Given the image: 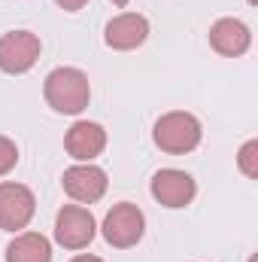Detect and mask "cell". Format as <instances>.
Instances as JSON below:
<instances>
[{
    "instance_id": "1",
    "label": "cell",
    "mask_w": 258,
    "mask_h": 262,
    "mask_svg": "<svg viewBox=\"0 0 258 262\" xmlns=\"http://www.w3.org/2000/svg\"><path fill=\"white\" fill-rule=\"evenodd\" d=\"M46 101L52 110L58 113H82L88 107V98H91V85H88V76L76 67H58L46 76Z\"/></svg>"
},
{
    "instance_id": "2",
    "label": "cell",
    "mask_w": 258,
    "mask_h": 262,
    "mask_svg": "<svg viewBox=\"0 0 258 262\" xmlns=\"http://www.w3.org/2000/svg\"><path fill=\"white\" fill-rule=\"evenodd\" d=\"M155 143L164 152H173V156L192 152L200 143V122L192 113H179V110L176 113H164L155 122Z\"/></svg>"
},
{
    "instance_id": "3",
    "label": "cell",
    "mask_w": 258,
    "mask_h": 262,
    "mask_svg": "<svg viewBox=\"0 0 258 262\" xmlns=\"http://www.w3.org/2000/svg\"><path fill=\"white\" fill-rule=\"evenodd\" d=\"M40 58V37L31 31H9L0 37V70L28 73Z\"/></svg>"
},
{
    "instance_id": "4",
    "label": "cell",
    "mask_w": 258,
    "mask_h": 262,
    "mask_svg": "<svg viewBox=\"0 0 258 262\" xmlns=\"http://www.w3.org/2000/svg\"><path fill=\"white\" fill-rule=\"evenodd\" d=\"M143 229H146V220H143L140 207L128 204V201L116 204L104 220V238L113 247H134L143 238Z\"/></svg>"
},
{
    "instance_id": "5",
    "label": "cell",
    "mask_w": 258,
    "mask_h": 262,
    "mask_svg": "<svg viewBox=\"0 0 258 262\" xmlns=\"http://www.w3.org/2000/svg\"><path fill=\"white\" fill-rule=\"evenodd\" d=\"M34 192L21 183H0V229L18 232L34 216Z\"/></svg>"
},
{
    "instance_id": "6",
    "label": "cell",
    "mask_w": 258,
    "mask_h": 262,
    "mask_svg": "<svg viewBox=\"0 0 258 262\" xmlns=\"http://www.w3.org/2000/svg\"><path fill=\"white\" fill-rule=\"evenodd\" d=\"M94 238V216L85 210V207H76L70 204L58 213L55 220V241L67 247V250H82L88 247Z\"/></svg>"
},
{
    "instance_id": "7",
    "label": "cell",
    "mask_w": 258,
    "mask_h": 262,
    "mask_svg": "<svg viewBox=\"0 0 258 262\" xmlns=\"http://www.w3.org/2000/svg\"><path fill=\"white\" fill-rule=\"evenodd\" d=\"M194 180L186 171L176 168H164L152 177V195L158 198L164 207H186L194 198Z\"/></svg>"
},
{
    "instance_id": "8",
    "label": "cell",
    "mask_w": 258,
    "mask_h": 262,
    "mask_svg": "<svg viewBox=\"0 0 258 262\" xmlns=\"http://www.w3.org/2000/svg\"><path fill=\"white\" fill-rule=\"evenodd\" d=\"M64 192L82 204H91L107 192V174L97 165H76L64 171Z\"/></svg>"
},
{
    "instance_id": "9",
    "label": "cell",
    "mask_w": 258,
    "mask_h": 262,
    "mask_svg": "<svg viewBox=\"0 0 258 262\" xmlns=\"http://www.w3.org/2000/svg\"><path fill=\"white\" fill-rule=\"evenodd\" d=\"M149 37V21L137 12H125V15H116L107 31H104V40L110 49H119V52H128V49H137L143 46Z\"/></svg>"
},
{
    "instance_id": "10",
    "label": "cell",
    "mask_w": 258,
    "mask_h": 262,
    "mask_svg": "<svg viewBox=\"0 0 258 262\" xmlns=\"http://www.w3.org/2000/svg\"><path fill=\"white\" fill-rule=\"evenodd\" d=\"M252 43V34L243 21L237 18H219L213 28H210V46L219 52V55H228V58H237L249 49Z\"/></svg>"
},
{
    "instance_id": "11",
    "label": "cell",
    "mask_w": 258,
    "mask_h": 262,
    "mask_svg": "<svg viewBox=\"0 0 258 262\" xmlns=\"http://www.w3.org/2000/svg\"><path fill=\"white\" fill-rule=\"evenodd\" d=\"M64 146H67V152H70L73 159L91 162L94 156L104 152V146H107V131L100 128L97 122H76L73 128L67 131Z\"/></svg>"
},
{
    "instance_id": "12",
    "label": "cell",
    "mask_w": 258,
    "mask_h": 262,
    "mask_svg": "<svg viewBox=\"0 0 258 262\" xmlns=\"http://www.w3.org/2000/svg\"><path fill=\"white\" fill-rule=\"evenodd\" d=\"M6 262H52V247L43 235L24 232L6 247Z\"/></svg>"
},
{
    "instance_id": "13",
    "label": "cell",
    "mask_w": 258,
    "mask_h": 262,
    "mask_svg": "<svg viewBox=\"0 0 258 262\" xmlns=\"http://www.w3.org/2000/svg\"><path fill=\"white\" fill-rule=\"evenodd\" d=\"M237 162H240V171H243L246 177H258V140L243 143V149H240Z\"/></svg>"
},
{
    "instance_id": "14",
    "label": "cell",
    "mask_w": 258,
    "mask_h": 262,
    "mask_svg": "<svg viewBox=\"0 0 258 262\" xmlns=\"http://www.w3.org/2000/svg\"><path fill=\"white\" fill-rule=\"evenodd\" d=\"M15 162H18V149H15V143H12L9 137H0V177L9 174V171L15 168Z\"/></svg>"
},
{
    "instance_id": "15",
    "label": "cell",
    "mask_w": 258,
    "mask_h": 262,
    "mask_svg": "<svg viewBox=\"0 0 258 262\" xmlns=\"http://www.w3.org/2000/svg\"><path fill=\"white\" fill-rule=\"evenodd\" d=\"M55 3H58L61 9H67V12H76V9H82L88 0H55Z\"/></svg>"
},
{
    "instance_id": "16",
    "label": "cell",
    "mask_w": 258,
    "mask_h": 262,
    "mask_svg": "<svg viewBox=\"0 0 258 262\" xmlns=\"http://www.w3.org/2000/svg\"><path fill=\"white\" fill-rule=\"evenodd\" d=\"M70 262H104V259H97V256H76V259H70Z\"/></svg>"
},
{
    "instance_id": "17",
    "label": "cell",
    "mask_w": 258,
    "mask_h": 262,
    "mask_svg": "<svg viewBox=\"0 0 258 262\" xmlns=\"http://www.w3.org/2000/svg\"><path fill=\"white\" fill-rule=\"evenodd\" d=\"M113 3H116V6H128V0H113Z\"/></svg>"
},
{
    "instance_id": "18",
    "label": "cell",
    "mask_w": 258,
    "mask_h": 262,
    "mask_svg": "<svg viewBox=\"0 0 258 262\" xmlns=\"http://www.w3.org/2000/svg\"><path fill=\"white\" fill-rule=\"evenodd\" d=\"M252 262H255V259H252Z\"/></svg>"
}]
</instances>
